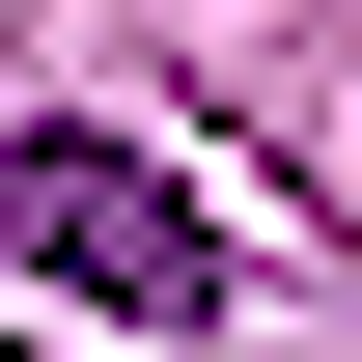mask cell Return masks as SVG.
Here are the masks:
<instances>
[{
	"label": "cell",
	"instance_id": "cell-1",
	"mask_svg": "<svg viewBox=\"0 0 362 362\" xmlns=\"http://www.w3.org/2000/svg\"><path fill=\"white\" fill-rule=\"evenodd\" d=\"M0 251H28L56 307H112V334H195V307H223V223H195L112 112H28V139H0Z\"/></svg>",
	"mask_w": 362,
	"mask_h": 362
}]
</instances>
